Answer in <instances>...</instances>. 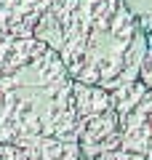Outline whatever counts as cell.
<instances>
[{
	"label": "cell",
	"mask_w": 152,
	"mask_h": 160,
	"mask_svg": "<svg viewBox=\"0 0 152 160\" xmlns=\"http://www.w3.org/2000/svg\"><path fill=\"white\" fill-rule=\"evenodd\" d=\"M16 147V160H85L75 142L62 139H27Z\"/></svg>",
	"instance_id": "8992f818"
},
{
	"label": "cell",
	"mask_w": 152,
	"mask_h": 160,
	"mask_svg": "<svg viewBox=\"0 0 152 160\" xmlns=\"http://www.w3.org/2000/svg\"><path fill=\"white\" fill-rule=\"evenodd\" d=\"M120 126V149L152 160V91L141 80L112 91Z\"/></svg>",
	"instance_id": "277c9868"
},
{
	"label": "cell",
	"mask_w": 152,
	"mask_h": 160,
	"mask_svg": "<svg viewBox=\"0 0 152 160\" xmlns=\"http://www.w3.org/2000/svg\"><path fill=\"white\" fill-rule=\"evenodd\" d=\"M94 160H147L141 155H134V152H125V149H115V152H107L101 158H94Z\"/></svg>",
	"instance_id": "9c48e42d"
},
{
	"label": "cell",
	"mask_w": 152,
	"mask_h": 160,
	"mask_svg": "<svg viewBox=\"0 0 152 160\" xmlns=\"http://www.w3.org/2000/svg\"><path fill=\"white\" fill-rule=\"evenodd\" d=\"M75 83L115 91L139 80L147 35L125 0H59L32 32Z\"/></svg>",
	"instance_id": "6da1fadb"
},
{
	"label": "cell",
	"mask_w": 152,
	"mask_h": 160,
	"mask_svg": "<svg viewBox=\"0 0 152 160\" xmlns=\"http://www.w3.org/2000/svg\"><path fill=\"white\" fill-rule=\"evenodd\" d=\"M125 6H128L131 11H134V16L139 19L147 40H152V0H125Z\"/></svg>",
	"instance_id": "52a82bcc"
},
{
	"label": "cell",
	"mask_w": 152,
	"mask_h": 160,
	"mask_svg": "<svg viewBox=\"0 0 152 160\" xmlns=\"http://www.w3.org/2000/svg\"><path fill=\"white\" fill-rule=\"evenodd\" d=\"M75 144L85 160L120 149V126L112 91L75 83Z\"/></svg>",
	"instance_id": "3957f363"
},
{
	"label": "cell",
	"mask_w": 152,
	"mask_h": 160,
	"mask_svg": "<svg viewBox=\"0 0 152 160\" xmlns=\"http://www.w3.org/2000/svg\"><path fill=\"white\" fill-rule=\"evenodd\" d=\"M59 0H0V43L32 38L38 22Z\"/></svg>",
	"instance_id": "5b68a950"
},
{
	"label": "cell",
	"mask_w": 152,
	"mask_h": 160,
	"mask_svg": "<svg viewBox=\"0 0 152 160\" xmlns=\"http://www.w3.org/2000/svg\"><path fill=\"white\" fill-rule=\"evenodd\" d=\"M139 80L152 91V40H147V51H144V59H141V67H139Z\"/></svg>",
	"instance_id": "ba28073f"
},
{
	"label": "cell",
	"mask_w": 152,
	"mask_h": 160,
	"mask_svg": "<svg viewBox=\"0 0 152 160\" xmlns=\"http://www.w3.org/2000/svg\"><path fill=\"white\" fill-rule=\"evenodd\" d=\"M75 142V80L35 38L0 43V142Z\"/></svg>",
	"instance_id": "7a4b0ae2"
}]
</instances>
